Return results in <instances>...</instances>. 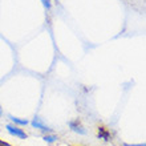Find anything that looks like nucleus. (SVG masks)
Instances as JSON below:
<instances>
[{"label":"nucleus","mask_w":146,"mask_h":146,"mask_svg":"<svg viewBox=\"0 0 146 146\" xmlns=\"http://www.w3.org/2000/svg\"><path fill=\"white\" fill-rule=\"evenodd\" d=\"M125 146H145V143H141V145H133V143H125Z\"/></svg>","instance_id":"nucleus-9"},{"label":"nucleus","mask_w":146,"mask_h":146,"mask_svg":"<svg viewBox=\"0 0 146 146\" xmlns=\"http://www.w3.org/2000/svg\"><path fill=\"white\" fill-rule=\"evenodd\" d=\"M42 5L46 8V9H50V7H52V3H50V0H41Z\"/></svg>","instance_id":"nucleus-7"},{"label":"nucleus","mask_w":146,"mask_h":146,"mask_svg":"<svg viewBox=\"0 0 146 146\" xmlns=\"http://www.w3.org/2000/svg\"><path fill=\"white\" fill-rule=\"evenodd\" d=\"M69 126H70V129H72L74 133H78V134H86V130H85L84 126L78 122V119H76V121H70Z\"/></svg>","instance_id":"nucleus-2"},{"label":"nucleus","mask_w":146,"mask_h":146,"mask_svg":"<svg viewBox=\"0 0 146 146\" xmlns=\"http://www.w3.org/2000/svg\"><path fill=\"white\" fill-rule=\"evenodd\" d=\"M7 130L8 133L11 135H13V137H17V138L20 139H27V133L23 130V129H20L19 126H16V125H7Z\"/></svg>","instance_id":"nucleus-1"},{"label":"nucleus","mask_w":146,"mask_h":146,"mask_svg":"<svg viewBox=\"0 0 146 146\" xmlns=\"http://www.w3.org/2000/svg\"><path fill=\"white\" fill-rule=\"evenodd\" d=\"M42 139H44L45 142L52 143V142H54V141H57V137H56V135H45Z\"/></svg>","instance_id":"nucleus-6"},{"label":"nucleus","mask_w":146,"mask_h":146,"mask_svg":"<svg viewBox=\"0 0 146 146\" xmlns=\"http://www.w3.org/2000/svg\"><path fill=\"white\" fill-rule=\"evenodd\" d=\"M32 126L36 127V129H40L41 131H50V129L46 125H44V123L41 122V119L38 118V117H36L33 121H32Z\"/></svg>","instance_id":"nucleus-4"},{"label":"nucleus","mask_w":146,"mask_h":146,"mask_svg":"<svg viewBox=\"0 0 146 146\" xmlns=\"http://www.w3.org/2000/svg\"><path fill=\"white\" fill-rule=\"evenodd\" d=\"M9 118H11L12 122L16 123V125H28V121H27V119L17 118V117H13V115H9Z\"/></svg>","instance_id":"nucleus-5"},{"label":"nucleus","mask_w":146,"mask_h":146,"mask_svg":"<svg viewBox=\"0 0 146 146\" xmlns=\"http://www.w3.org/2000/svg\"><path fill=\"white\" fill-rule=\"evenodd\" d=\"M0 146H12L9 145L8 142H5V141H3V139H0Z\"/></svg>","instance_id":"nucleus-8"},{"label":"nucleus","mask_w":146,"mask_h":146,"mask_svg":"<svg viewBox=\"0 0 146 146\" xmlns=\"http://www.w3.org/2000/svg\"><path fill=\"white\" fill-rule=\"evenodd\" d=\"M1 114H3V110H1V106H0V117H1Z\"/></svg>","instance_id":"nucleus-10"},{"label":"nucleus","mask_w":146,"mask_h":146,"mask_svg":"<svg viewBox=\"0 0 146 146\" xmlns=\"http://www.w3.org/2000/svg\"><path fill=\"white\" fill-rule=\"evenodd\" d=\"M97 137L100 139H104V141H109V139H110V133H109V130L105 129L104 126H100L98 130H97Z\"/></svg>","instance_id":"nucleus-3"}]
</instances>
